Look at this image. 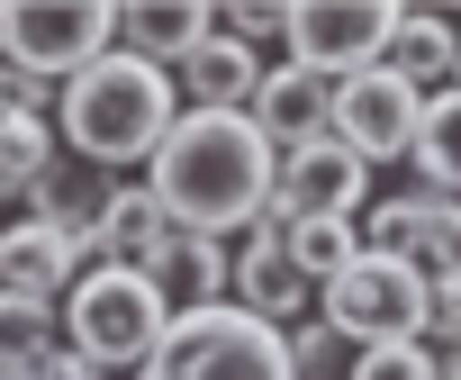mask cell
<instances>
[{
	"mask_svg": "<svg viewBox=\"0 0 461 380\" xmlns=\"http://www.w3.org/2000/svg\"><path fill=\"white\" fill-rule=\"evenodd\" d=\"M109 190H118V172H91L82 154H55V163L19 190V200H28L37 227H55V236L91 263V227H100V209H109Z\"/></svg>",
	"mask_w": 461,
	"mask_h": 380,
	"instance_id": "11",
	"label": "cell"
},
{
	"mask_svg": "<svg viewBox=\"0 0 461 380\" xmlns=\"http://www.w3.org/2000/svg\"><path fill=\"white\" fill-rule=\"evenodd\" d=\"M353 254H362V227H353V218H299V227H290V263H299L308 290H326Z\"/></svg>",
	"mask_w": 461,
	"mask_h": 380,
	"instance_id": "20",
	"label": "cell"
},
{
	"mask_svg": "<svg viewBox=\"0 0 461 380\" xmlns=\"http://www.w3.org/2000/svg\"><path fill=\"white\" fill-rule=\"evenodd\" d=\"M118 46V10L109 0H0V64L28 82H73L82 64H100Z\"/></svg>",
	"mask_w": 461,
	"mask_h": 380,
	"instance_id": "5",
	"label": "cell"
},
{
	"mask_svg": "<svg viewBox=\"0 0 461 380\" xmlns=\"http://www.w3.org/2000/svg\"><path fill=\"white\" fill-rule=\"evenodd\" d=\"M416 118H425V91H416V82H398L389 64H371V73L335 82L326 136H335L353 163H407V145H416Z\"/></svg>",
	"mask_w": 461,
	"mask_h": 380,
	"instance_id": "8",
	"label": "cell"
},
{
	"mask_svg": "<svg viewBox=\"0 0 461 380\" xmlns=\"http://www.w3.org/2000/svg\"><path fill=\"white\" fill-rule=\"evenodd\" d=\"M254 82H263V55L236 46V37H208L199 55L172 64V100H181V109H226V118H245Z\"/></svg>",
	"mask_w": 461,
	"mask_h": 380,
	"instance_id": "16",
	"label": "cell"
},
{
	"mask_svg": "<svg viewBox=\"0 0 461 380\" xmlns=\"http://www.w3.org/2000/svg\"><path fill=\"white\" fill-rule=\"evenodd\" d=\"M28 380H109V371H100V362H82V353H73V344L55 335V344H46V353L28 362Z\"/></svg>",
	"mask_w": 461,
	"mask_h": 380,
	"instance_id": "26",
	"label": "cell"
},
{
	"mask_svg": "<svg viewBox=\"0 0 461 380\" xmlns=\"http://www.w3.org/2000/svg\"><path fill=\"white\" fill-rule=\"evenodd\" d=\"M145 281H154V299H163L172 317L226 308V245H217V236H190V227H172V236L145 254Z\"/></svg>",
	"mask_w": 461,
	"mask_h": 380,
	"instance_id": "13",
	"label": "cell"
},
{
	"mask_svg": "<svg viewBox=\"0 0 461 380\" xmlns=\"http://www.w3.org/2000/svg\"><path fill=\"white\" fill-rule=\"evenodd\" d=\"M217 37V10L208 0H127L118 10V55H136V64H181V55H199Z\"/></svg>",
	"mask_w": 461,
	"mask_h": 380,
	"instance_id": "14",
	"label": "cell"
},
{
	"mask_svg": "<svg viewBox=\"0 0 461 380\" xmlns=\"http://www.w3.org/2000/svg\"><path fill=\"white\" fill-rule=\"evenodd\" d=\"M226 308H245V317H263V326H299L308 308H317V290L299 281V263H290V218H254L245 227V245H226Z\"/></svg>",
	"mask_w": 461,
	"mask_h": 380,
	"instance_id": "9",
	"label": "cell"
},
{
	"mask_svg": "<svg viewBox=\"0 0 461 380\" xmlns=\"http://www.w3.org/2000/svg\"><path fill=\"white\" fill-rule=\"evenodd\" d=\"M272 145L254 136V118H226V109H181L163 127V145L145 154V190L154 209L190 236H236L272 209Z\"/></svg>",
	"mask_w": 461,
	"mask_h": 380,
	"instance_id": "1",
	"label": "cell"
},
{
	"mask_svg": "<svg viewBox=\"0 0 461 380\" xmlns=\"http://www.w3.org/2000/svg\"><path fill=\"white\" fill-rule=\"evenodd\" d=\"M55 344V308L46 299H0V371H28Z\"/></svg>",
	"mask_w": 461,
	"mask_h": 380,
	"instance_id": "23",
	"label": "cell"
},
{
	"mask_svg": "<svg viewBox=\"0 0 461 380\" xmlns=\"http://www.w3.org/2000/svg\"><path fill=\"white\" fill-rule=\"evenodd\" d=\"M353 380H434V353H425L416 335H407V344H362Z\"/></svg>",
	"mask_w": 461,
	"mask_h": 380,
	"instance_id": "24",
	"label": "cell"
},
{
	"mask_svg": "<svg viewBox=\"0 0 461 380\" xmlns=\"http://www.w3.org/2000/svg\"><path fill=\"white\" fill-rule=\"evenodd\" d=\"M398 0H290L281 10V64L317 73V82H353L389 55Z\"/></svg>",
	"mask_w": 461,
	"mask_h": 380,
	"instance_id": "6",
	"label": "cell"
},
{
	"mask_svg": "<svg viewBox=\"0 0 461 380\" xmlns=\"http://www.w3.org/2000/svg\"><path fill=\"white\" fill-rule=\"evenodd\" d=\"M353 362H362V344H344L326 317L290 326V380H353Z\"/></svg>",
	"mask_w": 461,
	"mask_h": 380,
	"instance_id": "22",
	"label": "cell"
},
{
	"mask_svg": "<svg viewBox=\"0 0 461 380\" xmlns=\"http://www.w3.org/2000/svg\"><path fill=\"white\" fill-rule=\"evenodd\" d=\"M73 281H82V254H73L55 227H37V218L0 227V299H46V308H64Z\"/></svg>",
	"mask_w": 461,
	"mask_h": 380,
	"instance_id": "15",
	"label": "cell"
},
{
	"mask_svg": "<svg viewBox=\"0 0 461 380\" xmlns=\"http://www.w3.org/2000/svg\"><path fill=\"white\" fill-rule=\"evenodd\" d=\"M416 190H434V200H461V91H425V118H416Z\"/></svg>",
	"mask_w": 461,
	"mask_h": 380,
	"instance_id": "19",
	"label": "cell"
},
{
	"mask_svg": "<svg viewBox=\"0 0 461 380\" xmlns=\"http://www.w3.org/2000/svg\"><path fill=\"white\" fill-rule=\"evenodd\" d=\"M136 380H290V335L245 308H199V317L163 326V344Z\"/></svg>",
	"mask_w": 461,
	"mask_h": 380,
	"instance_id": "4",
	"label": "cell"
},
{
	"mask_svg": "<svg viewBox=\"0 0 461 380\" xmlns=\"http://www.w3.org/2000/svg\"><path fill=\"white\" fill-rule=\"evenodd\" d=\"M163 326H172V308L154 299L145 272L91 263V272L64 290V344H73L82 362H100V371H145L154 344H163Z\"/></svg>",
	"mask_w": 461,
	"mask_h": 380,
	"instance_id": "3",
	"label": "cell"
},
{
	"mask_svg": "<svg viewBox=\"0 0 461 380\" xmlns=\"http://www.w3.org/2000/svg\"><path fill=\"white\" fill-rule=\"evenodd\" d=\"M55 154H64L55 118H0V200H10V190H28Z\"/></svg>",
	"mask_w": 461,
	"mask_h": 380,
	"instance_id": "21",
	"label": "cell"
},
{
	"mask_svg": "<svg viewBox=\"0 0 461 380\" xmlns=\"http://www.w3.org/2000/svg\"><path fill=\"white\" fill-rule=\"evenodd\" d=\"M380 64H389L398 82H416V91H443L452 64H461V19H443V10H398Z\"/></svg>",
	"mask_w": 461,
	"mask_h": 380,
	"instance_id": "18",
	"label": "cell"
},
{
	"mask_svg": "<svg viewBox=\"0 0 461 380\" xmlns=\"http://www.w3.org/2000/svg\"><path fill=\"white\" fill-rule=\"evenodd\" d=\"M172 118H181L172 73H163V64H136V55H118V46H109L100 64H82V73L55 91V136H64V154H82L91 172L145 163Z\"/></svg>",
	"mask_w": 461,
	"mask_h": 380,
	"instance_id": "2",
	"label": "cell"
},
{
	"mask_svg": "<svg viewBox=\"0 0 461 380\" xmlns=\"http://www.w3.org/2000/svg\"><path fill=\"white\" fill-rule=\"evenodd\" d=\"M425 353H461V281H425Z\"/></svg>",
	"mask_w": 461,
	"mask_h": 380,
	"instance_id": "25",
	"label": "cell"
},
{
	"mask_svg": "<svg viewBox=\"0 0 461 380\" xmlns=\"http://www.w3.org/2000/svg\"><path fill=\"white\" fill-rule=\"evenodd\" d=\"M371 200V163H353L335 136H308L272 163V218H353Z\"/></svg>",
	"mask_w": 461,
	"mask_h": 380,
	"instance_id": "10",
	"label": "cell"
},
{
	"mask_svg": "<svg viewBox=\"0 0 461 380\" xmlns=\"http://www.w3.org/2000/svg\"><path fill=\"white\" fill-rule=\"evenodd\" d=\"M172 236V218L154 209V190L145 181H118L109 190V209H100V227H91V263H109V272H145V254ZM82 263V272H91Z\"/></svg>",
	"mask_w": 461,
	"mask_h": 380,
	"instance_id": "17",
	"label": "cell"
},
{
	"mask_svg": "<svg viewBox=\"0 0 461 380\" xmlns=\"http://www.w3.org/2000/svg\"><path fill=\"white\" fill-rule=\"evenodd\" d=\"M326 109H335V82H317V73H299V64H263V82H254V100H245V118H254V136H263L272 154L326 136Z\"/></svg>",
	"mask_w": 461,
	"mask_h": 380,
	"instance_id": "12",
	"label": "cell"
},
{
	"mask_svg": "<svg viewBox=\"0 0 461 380\" xmlns=\"http://www.w3.org/2000/svg\"><path fill=\"white\" fill-rule=\"evenodd\" d=\"M317 317L344 344H407V335H425V272L398 254H353L317 290Z\"/></svg>",
	"mask_w": 461,
	"mask_h": 380,
	"instance_id": "7",
	"label": "cell"
}]
</instances>
